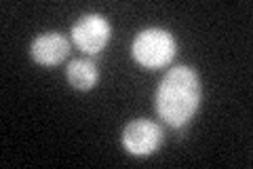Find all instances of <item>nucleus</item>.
<instances>
[{"mask_svg": "<svg viewBox=\"0 0 253 169\" xmlns=\"http://www.w3.org/2000/svg\"><path fill=\"white\" fill-rule=\"evenodd\" d=\"M165 133L161 129V125H156L154 120L148 118H135L131 123H126V127L123 129L121 142L123 148L129 152L131 157H150L161 148Z\"/></svg>", "mask_w": 253, "mask_h": 169, "instance_id": "4", "label": "nucleus"}, {"mask_svg": "<svg viewBox=\"0 0 253 169\" xmlns=\"http://www.w3.org/2000/svg\"><path fill=\"white\" fill-rule=\"evenodd\" d=\"M201 106V78L194 68L173 66L163 76L154 95V108L169 127L188 125Z\"/></svg>", "mask_w": 253, "mask_h": 169, "instance_id": "1", "label": "nucleus"}, {"mask_svg": "<svg viewBox=\"0 0 253 169\" xmlns=\"http://www.w3.org/2000/svg\"><path fill=\"white\" fill-rule=\"evenodd\" d=\"M112 38V26L99 13H86L72 26V40L84 55H97Z\"/></svg>", "mask_w": 253, "mask_h": 169, "instance_id": "3", "label": "nucleus"}, {"mask_svg": "<svg viewBox=\"0 0 253 169\" xmlns=\"http://www.w3.org/2000/svg\"><path fill=\"white\" fill-rule=\"evenodd\" d=\"M66 78L72 89L91 91L99 80V70L91 59H74L70 61V66L66 70Z\"/></svg>", "mask_w": 253, "mask_h": 169, "instance_id": "6", "label": "nucleus"}, {"mask_svg": "<svg viewBox=\"0 0 253 169\" xmlns=\"http://www.w3.org/2000/svg\"><path fill=\"white\" fill-rule=\"evenodd\" d=\"M70 53V40L59 32H44L36 36L30 45V55L36 63L44 68H53L61 63Z\"/></svg>", "mask_w": 253, "mask_h": 169, "instance_id": "5", "label": "nucleus"}, {"mask_svg": "<svg viewBox=\"0 0 253 169\" xmlns=\"http://www.w3.org/2000/svg\"><path fill=\"white\" fill-rule=\"evenodd\" d=\"M177 53V43L169 30L146 28L133 38L131 55L141 68L158 70L173 61Z\"/></svg>", "mask_w": 253, "mask_h": 169, "instance_id": "2", "label": "nucleus"}]
</instances>
